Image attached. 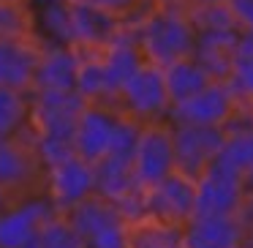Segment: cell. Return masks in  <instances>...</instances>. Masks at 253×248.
Wrapping results in <instances>:
<instances>
[{
    "label": "cell",
    "instance_id": "6da1fadb",
    "mask_svg": "<svg viewBox=\"0 0 253 248\" xmlns=\"http://www.w3.org/2000/svg\"><path fill=\"white\" fill-rule=\"evenodd\" d=\"M136 44L144 60L164 68L182 57H193L196 47V30H193L188 11H177L174 6H155L136 28Z\"/></svg>",
    "mask_w": 253,
    "mask_h": 248
},
{
    "label": "cell",
    "instance_id": "7a4b0ae2",
    "mask_svg": "<svg viewBox=\"0 0 253 248\" xmlns=\"http://www.w3.org/2000/svg\"><path fill=\"white\" fill-rule=\"evenodd\" d=\"M87 101L77 90H30L28 126L36 134L60 137L74 142V128Z\"/></svg>",
    "mask_w": 253,
    "mask_h": 248
},
{
    "label": "cell",
    "instance_id": "3957f363",
    "mask_svg": "<svg viewBox=\"0 0 253 248\" xmlns=\"http://www.w3.org/2000/svg\"><path fill=\"white\" fill-rule=\"evenodd\" d=\"M169 96L164 85V68L144 63L117 93V112L136 117L139 123L164 120L169 112Z\"/></svg>",
    "mask_w": 253,
    "mask_h": 248
},
{
    "label": "cell",
    "instance_id": "277c9868",
    "mask_svg": "<svg viewBox=\"0 0 253 248\" xmlns=\"http://www.w3.org/2000/svg\"><path fill=\"white\" fill-rule=\"evenodd\" d=\"M52 215H57V210L41 188L11 199L0 210V248H25Z\"/></svg>",
    "mask_w": 253,
    "mask_h": 248
},
{
    "label": "cell",
    "instance_id": "5b68a950",
    "mask_svg": "<svg viewBox=\"0 0 253 248\" xmlns=\"http://www.w3.org/2000/svg\"><path fill=\"white\" fill-rule=\"evenodd\" d=\"M171 148H174V169L180 175L196 177L204 175L207 164L223 145V126H185V123H169Z\"/></svg>",
    "mask_w": 253,
    "mask_h": 248
},
{
    "label": "cell",
    "instance_id": "8992f818",
    "mask_svg": "<svg viewBox=\"0 0 253 248\" xmlns=\"http://www.w3.org/2000/svg\"><path fill=\"white\" fill-rule=\"evenodd\" d=\"M41 177H44V169L30 148L28 126L17 137L0 139V188L8 191V197L17 199L22 194L39 191Z\"/></svg>",
    "mask_w": 253,
    "mask_h": 248
},
{
    "label": "cell",
    "instance_id": "52a82bcc",
    "mask_svg": "<svg viewBox=\"0 0 253 248\" xmlns=\"http://www.w3.org/2000/svg\"><path fill=\"white\" fill-rule=\"evenodd\" d=\"M193 202H196V180L169 172L161 183L144 188V210L147 221L166 226H182L193 215Z\"/></svg>",
    "mask_w": 253,
    "mask_h": 248
},
{
    "label": "cell",
    "instance_id": "ba28073f",
    "mask_svg": "<svg viewBox=\"0 0 253 248\" xmlns=\"http://www.w3.org/2000/svg\"><path fill=\"white\" fill-rule=\"evenodd\" d=\"M131 169H133V180H136L139 188L155 186L169 172H174V148H171L169 123H164V120L144 123L136 153H133V161H131Z\"/></svg>",
    "mask_w": 253,
    "mask_h": 248
},
{
    "label": "cell",
    "instance_id": "9c48e42d",
    "mask_svg": "<svg viewBox=\"0 0 253 248\" xmlns=\"http://www.w3.org/2000/svg\"><path fill=\"white\" fill-rule=\"evenodd\" d=\"M41 191L52 202L57 213H66L90 194H95V177H93V164H87L79 155L60 161V164L44 169L41 177Z\"/></svg>",
    "mask_w": 253,
    "mask_h": 248
},
{
    "label": "cell",
    "instance_id": "30bf717a",
    "mask_svg": "<svg viewBox=\"0 0 253 248\" xmlns=\"http://www.w3.org/2000/svg\"><path fill=\"white\" fill-rule=\"evenodd\" d=\"M237 99L231 93L229 82H210L191 99L171 104L164 120L166 123H185V126H223L229 115L234 112Z\"/></svg>",
    "mask_w": 253,
    "mask_h": 248
},
{
    "label": "cell",
    "instance_id": "8fae6325",
    "mask_svg": "<svg viewBox=\"0 0 253 248\" xmlns=\"http://www.w3.org/2000/svg\"><path fill=\"white\" fill-rule=\"evenodd\" d=\"M120 112L106 104H87L82 109L74 128V155L84 158L87 164H95L106 155L112 139V128Z\"/></svg>",
    "mask_w": 253,
    "mask_h": 248
},
{
    "label": "cell",
    "instance_id": "7c38bea8",
    "mask_svg": "<svg viewBox=\"0 0 253 248\" xmlns=\"http://www.w3.org/2000/svg\"><path fill=\"white\" fill-rule=\"evenodd\" d=\"M245 232L234 215H191L180 226L182 248H242Z\"/></svg>",
    "mask_w": 253,
    "mask_h": 248
},
{
    "label": "cell",
    "instance_id": "4fadbf2b",
    "mask_svg": "<svg viewBox=\"0 0 253 248\" xmlns=\"http://www.w3.org/2000/svg\"><path fill=\"white\" fill-rule=\"evenodd\" d=\"M39 52H41V41L36 36L0 39V88L30 93Z\"/></svg>",
    "mask_w": 253,
    "mask_h": 248
},
{
    "label": "cell",
    "instance_id": "5bb4252c",
    "mask_svg": "<svg viewBox=\"0 0 253 248\" xmlns=\"http://www.w3.org/2000/svg\"><path fill=\"white\" fill-rule=\"evenodd\" d=\"M117 28H120V19L90 0L71 3V44L77 50L101 52L117 33Z\"/></svg>",
    "mask_w": 253,
    "mask_h": 248
},
{
    "label": "cell",
    "instance_id": "9a60e30c",
    "mask_svg": "<svg viewBox=\"0 0 253 248\" xmlns=\"http://www.w3.org/2000/svg\"><path fill=\"white\" fill-rule=\"evenodd\" d=\"M79 50L66 44H41L30 90H74Z\"/></svg>",
    "mask_w": 253,
    "mask_h": 248
},
{
    "label": "cell",
    "instance_id": "2e32d148",
    "mask_svg": "<svg viewBox=\"0 0 253 248\" xmlns=\"http://www.w3.org/2000/svg\"><path fill=\"white\" fill-rule=\"evenodd\" d=\"M101 63L106 68V79H109L112 93H120V88L144 66V55L136 44V36L131 28H117V33L109 39V44L101 50Z\"/></svg>",
    "mask_w": 253,
    "mask_h": 248
},
{
    "label": "cell",
    "instance_id": "e0dca14e",
    "mask_svg": "<svg viewBox=\"0 0 253 248\" xmlns=\"http://www.w3.org/2000/svg\"><path fill=\"white\" fill-rule=\"evenodd\" d=\"M240 28L231 30H196V47H193V60L210 74V79L223 82L231 74L234 63V47Z\"/></svg>",
    "mask_w": 253,
    "mask_h": 248
},
{
    "label": "cell",
    "instance_id": "ac0fdd59",
    "mask_svg": "<svg viewBox=\"0 0 253 248\" xmlns=\"http://www.w3.org/2000/svg\"><path fill=\"white\" fill-rule=\"evenodd\" d=\"M240 199H242L240 180H229V177L204 172L202 177H196L193 215H234Z\"/></svg>",
    "mask_w": 253,
    "mask_h": 248
},
{
    "label": "cell",
    "instance_id": "d6986e66",
    "mask_svg": "<svg viewBox=\"0 0 253 248\" xmlns=\"http://www.w3.org/2000/svg\"><path fill=\"white\" fill-rule=\"evenodd\" d=\"M251 166H253V126L226 131L223 145H220V150L215 153V158L207 164L204 172L229 177V180H240V175Z\"/></svg>",
    "mask_w": 253,
    "mask_h": 248
},
{
    "label": "cell",
    "instance_id": "ffe728a7",
    "mask_svg": "<svg viewBox=\"0 0 253 248\" xmlns=\"http://www.w3.org/2000/svg\"><path fill=\"white\" fill-rule=\"evenodd\" d=\"M74 90L87 104H106L117 109V96L109 88L106 68L101 63V52L79 50V68H77V79H74Z\"/></svg>",
    "mask_w": 253,
    "mask_h": 248
},
{
    "label": "cell",
    "instance_id": "44dd1931",
    "mask_svg": "<svg viewBox=\"0 0 253 248\" xmlns=\"http://www.w3.org/2000/svg\"><path fill=\"white\" fill-rule=\"evenodd\" d=\"M33 11V36L41 44H71V3L49 0L30 6Z\"/></svg>",
    "mask_w": 253,
    "mask_h": 248
},
{
    "label": "cell",
    "instance_id": "7402d4cb",
    "mask_svg": "<svg viewBox=\"0 0 253 248\" xmlns=\"http://www.w3.org/2000/svg\"><path fill=\"white\" fill-rule=\"evenodd\" d=\"M63 215H66L68 224H71L74 229H77L79 235L84 237V243H87L90 237L95 235V232L104 229V226L123 221V215L117 213L115 204H112L109 199L98 197V194H90L87 199H82L79 204H74V207L66 210Z\"/></svg>",
    "mask_w": 253,
    "mask_h": 248
},
{
    "label": "cell",
    "instance_id": "603a6c76",
    "mask_svg": "<svg viewBox=\"0 0 253 248\" xmlns=\"http://www.w3.org/2000/svg\"><path fill=\"white\" fill-rule=\"evenodd\" d=\"M210 82H212L210 74L204 71L193 57H182V60H177V63L164 66V85H166L169 104H180V101L191 99L193 93L207 88Z\"/></svg>",
    "mask_w": 253,
    "mask_h": 248
},
{
    "label": "cell",
    "instance_id": "cb8c5ba5",
    "mask_svg": "<svg viewBox=\"0 0 253 248\" xmlns=\"http://www.w3.org/2000/svg\"><path fill=\"white\" fill-rule=\"evenodd\" d=\"M93 177H95V194L109 202L120 199L123 194L133 191L136 180H133V169L131 164H123V161H115L109 155H104L101 161L93 164Z\"/></svg>",
    "mask_w": 253,
    "mask_h": 248
},
{
    "label": "cell",
    "instance_id": "d4e9b609",
    "mask_svg": "<svg viewBox=\"0 0 253 248\" xmlns=\"http://www.w3.org/2000/svg\"><path fill=\"white\" fill-rule=\"evenodd\" d=\"M30 117V93L0 88V139L17 137Z\"/></svg>",
    "mask_w": 253,
    "mask_h": 248
},
{
    "label": "cell",
    "instance_id": "484cf974",
    "mask_svg": "<svg viewBox=\"0 0 253 248\" xmlns=\"http://www.w3.org/2000/svg\"><path fill=\"white\" fill-rule=\"evenodd\" d=\"M142 128H144V123H139L136 117H128L120 112L115 120V128H112L106 155L115 161H123V164H131L133 153H136V145H139V137H142Z\"/></svg>",
    "mask_w": 253,
    "mask_h": 248
},
{
    "label": "cell",
    "instance_id": "4316f807",
    "mask_svg": "<svg viewBox=\"0 0 253 248\" xmlns=\"http://www.w3.org/2000/svg\"><path fill=\"white\" fill-rule=\"evenodd\" d=\"M36 240H39L41 248H87L84 237L68 224V218L63 213H57L49 221H44L39 235H36Z\"/></svg>",
    "mask_w": 253,
    "mask_h": 248
},
{
    "label": "cell",
    "instance_id": "83f0119b",
    "mask_svg": "<svg viewBox=\"0 0 253 248\" xmlns=\"http://www.w3.org/2000/svg\"><path fill=\"white\" fill-rule=\"evenodd\" d=\"M28 137H30V148H33L36 158H39L41 169L60 164V161L74 155V142L71 139H60V137H46V134H36L28 126Z\"/></svg>",
    "mask_w": 253,
    "mask_h": 248
},
{
    "label": "cell",
    "instance_id": "f1b7e54d",
    "mask_svg": "<svg viewBox=\"0 0 253 248\" xmlns=\"http://www.w3.org/2000/svg\"><path fill=\"white\" fill-rule=\"evenodd\" d=\"M33 36V11L28 3H3L0 0V39H25Z\"/></svg>",
    "mask_w": 253,
    "mask_h": 248
},
{
    "label": "cell",
    "instance_id": "f546056e",
    "mask_svg": "<svg viewBox=\"0 0 253 248\" xmlns=\"http://www.w3.org/2000/svg\"><path fill=\"white\" fill-rule=\"evenodd\" d=\"M226 82H229L237 104H242V101H253V57H237L234 55L231 74H229Z\"/></svg>",
    "mask_w": 253,
    "mask_h": 248
},
{
    "label": "cell",
    "instance_id": "4dcf8cb0",
    "mask_svg": "<svg viewBox=\"0 0 253 248\" xmlns=\"http://www.w3.org/2000/svg\"><path fill=\"white\" fill-rule=\"evenodd\" d=\"M87 248H131V226L126 221L104 226L87 240Z\"/></svg>",
    "mask_w": 253,
    "mask_h": 248
},
{
    "label": "cell",
    "instance_id": "1f68e13d",
    "mask_svg": "<svg viewBox=\"0 0 253 248\" xmlns=\"http://www.w3.org/2000/svg\"><path fill=\"white\" fill-rule=\"evenodd\" d=\"M229 8L234 14L237 28H251L253 25V0H229Z\"/></svg>",
    "mask_w": 253,
    "mask_h": 248
},
{
    "label": "cell",
    "instance_id": "d6a6232c",
    "mask_svg": "<svg viewBox=\"0 0 253 248\" xmlns=\"http://www.w3.org/2000/svg\"><path fill=\"white\" fill-rule=\"evenodd\" d=\"M234 218L242 226V232H253V194H245L240 199V204L234 210Z\"/></svg>",
    "mask_w": 253,
    "mask_h": 248
},
{
    "label": "cell",
    "instance_id": "836d02e7",
    "mask_svg": "<svg viewBox=\"0 0 253 248\" xmlns=\"http://www.w3.org/2000/svg\"><path fill=\"white\" fill-rule=\"evenodd\" d=\"M90 3H95L98 8H104V11L115 14V17L120 19V17H126V14L136 6L139 0H90Z\"/></svg>",
    "mask_w": 253,
    "mask_h": 248
},
{
    "label": "cell",
    "instance_id": "e575fe53",
    "mask_svg": "<svg viewBox=\"0 0 253 248\" xmlns=\"http://www.w3.org/2000/svg\"><path fill=\"white\" fill-rule=\"evenodd\" d=\"M234 55L237 57H253V25H251V28H240Z\"/></svg>",
    "mask_w": 253,
    "mask_h": 248
},
{
    "label": "cell",
    "instance_id": "d590c367",
    "mask_svg": "<svg viewBox=\"0 0 253 248\" xmlns=\"http://www.w3.org/2000/svg\"><path fill=\"white\" fill-rule=\"evenodd\" d=\"M240 191H242V197H245V194H253V166L240 175Z\"/></svg>",
    "mask_w": 253,
    "mask_h": 248
},
{
    "label": "cell",
    "instance_id": "8d00e7d4",
    "mask_svg": "<svg viewBox=\"0 0 253 248\" xmlns=\"http://www.w3.org/2000/svg\"><path fill=\"white\" fill-rule=\"evenodd\" d=\"M204 3H229V0H188V8L191 6H204Z\"/></svg>",
    "mask_w": 253,
    "mask_h": 248
},
{
    "label": "cell",
    "instance_id": "74e56055",
    "mask_svg": "<svg viewBox=\"0 0 253 248\" xmlns=\"http://www.w3.org/2000/svg\"><path fill=\"white\" fill-rule=\"evenodd\" d=\"M8 202H11V197H8V191H3V188H0V210L6 207Z\"/></svg>",
    "mask_w": 253,
    "mask_h": 248
},
{
    "label": "cell",
    "instance_id": "f35d334b",
    "mask_svg": "<svg viewBox=\"0 0 253 248\" xmlns=\"http://www.w3.org/2000/svg\"><path fill=\"white\" fill-rule=\"evenodd\" d=\"M39 3H49V0H30V6H39ZM63 3H77V0H63Z\"/></svg>",
    "mask_w": 253,
    "mask_h": 248
},
{
    "label": "cell",
    "instance_id": "ab89813d",
    "mask_svg": "<svg viewBox=\"0 0 253 248\" xmlns=\"http://www.w3.org/2000/svg\"><path fill=\"white\" fill-rule=\"evenodd\" d=\"M25 248H41V246H39V240H36V237H33V240H30V243H28V246H25Z\"/></svg>",
    "mask_w": 253,
    "mask_h": 248
},
{
    "label": "cell",
    "instance_id": "60d3db41",
    "mask_svg": "<svg viewBox=\"0 0 253 248\" xmlns=\"http://www.w3.org/2000/svg\"><path fill=\"white\" fill-rule=\"evenodd\" d=\"M3 3H28L30 6V0H3Z\"/></svg>",
    "mask_w": 253,
    "mask_h": 248
},
{
    "label": "cell",
    "instance_id": "b9f144b4",
    "mask_svg": "<svg viewBox=\"0 0 253 248\" xmlns=\"http://www.w3.org/2000/svg\"><path fill=\"white\" fill-rule=\"evenodd\" d=\"M177 248H182V246H177Z\"/></svg>",
    "mask_w": 253,
    "mask_h": 248
}]
</instances>
